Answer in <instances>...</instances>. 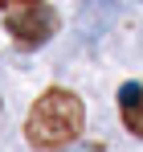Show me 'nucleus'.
<instances>
[{
	"mask_svg": "<svg viewBox=\"0 0 143 152\" xmlns=\"http://www.w3.org/2000/svg\"><path fill=\"white\" fill-rule=\"evenodd\" d=\"M119 103H123L127 127H131L135 136H143V86H139V82H127V86L119 91Z\"/></svg>",
	"mask_w": 143,
	"mask_h": 152,
	"instance_id": "obj_3",
	"label": "nucleus"
},
{
	"mask_svg": "<svg viewBox=\"0 0 143 152\" xmlns=\"http://www.w3.org/2000/svg\"><path fill=\"white\" fill-rule=\"evenodd\" d=\"M78 152H102V148H78Z\"/></svg>",
	"mask_w": 143,
	"mask_h": 152,
	"instance_id": "obj_4",
	"label": "nucleus"
},
{
	"mask_svg": "<svg viewBox=\"0 0 143 152\" xmlns=\"http://www.w3.org/2000/svg\"><path fill=\"white\" fill-rule=\"evenodd\" d=\"M82 119H86L82 115V99L74 91H45L33 103L25 132H29V140L37 148H61L82 132Z\"/></svg>",
	"mask_w": 143,
	"mask_h": 152,
	"instance_id": "obj_1",
	"label": "nucleus"
},
{
	"mask_svg": "<svg viewBox=\"0 0 143 152\" xmlns=\"http://www.w3.org/2000/svg\"><path fill=\"white\" fill-rule=\"evenodd\" d=\"M4 25H8L12 41L21 50H37V45H45L49 37H53L57 17H53L49 4H21V8H8L4 12Z\"/></svg>",
	"mask_w": 143,
	"mask_h": 152,
	"instance_id": "obj_2",
	"label": "nucleus"
}]
</instances>
